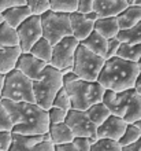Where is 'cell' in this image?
Wrapping results in <instances>:
<instances>
[{
	"label": "cell",
	"mask_w": 141,
	"mask_h": 151,
	"mask_svg": "<svg viewBox=\"0 0 141 151\" xmlns=\"http://www.w3.org/2000/svg\"><path fill=\"white\" fill-rule=\"evenodd\" d=\"M47 111H48L49 124H59V122H64L69 110H64L62 107H56V106H51Z\"/></svg>",
	"instance_id": "34"
},
{
	"label": "cell",
	"mask_w": 141,
	"mask_h": 151,
	"mask_svg": "<svg viewBox=\"0 0 141 151\" xmlns=\"http://www.w3.org/2000/svg\"><path fill=\"white\" fill-rule=\"evenodd\" d=\"M19 4H26V0H0V12L14 6H19Z\"/></svg>",
	"instance_id": "39"
},
{
	"label": "cell",
	"mask_w": 141,
	"mask_h": 151,
	"mask_svg": "<svg viewBox=\"0 0 141 151\" xmlns=\"http://www.w3.org/2000/svg\"><path fill=\"white\" fill-rule=\"evenodd\" d=\"M118 39L121 43H129V44H140L141 43V21L133 25L132 28L121 29L118 33Z\"/></svg>",
	"instance_id": "26"
},
{
	"label": "cell",
	"mask_w": 141,
	"mask_h": 151,
	"mask_svg": "<svg viewBox=\"0 0 141 151\" xmlns=\"http://www.w3.org/2000/svg\"><path fill=\"white\" fill-rule=\"evenodd\" d=\"M84 14H85V17L90 21H96L100 18V15H99L96 11H93V10H92V11H88V12H84Z\"/></svg>",
	"instance_id": "43"
},
{
	"label": "cell",
	"mask_w": 141,
	"mask_h": 151,
	"mask_svg": "<svg viewBox=\"0 0 141 151\" xmlns=\"http://www.w3.org/2000/svg\"><path fill=\"white\" fill-rule=\"evenodd\" d=\"M79 45V40L75 39L73 35L63 37L60 41L54 44L52 47V58L49 65L54 68L63 70L66 68H70L74 63L75 50Z\"/></svg>",
	"instance_id": "9"
},
{
	"label": "cell",
	"mask_w": 141,
	"mask_h": 151,
	"mask_svg": "<svg viewBox=\"0 0 141 151\" xmlns=\"http://www.w3.org/2000/svg\"><path fill=\"white\" fill-rule=\"evenodd\" d=\"M63 85L64 84H63L62 72L48 63L47 68L44 69L41 78L33 81L36 103L48 110L52 106V102L55 99L56 93Z\"/></svg>",
	"instance_id": "5"
},
{
	"label": "cell",
	"mask_w": 141,
	"mask_h": 151,
	"mask_svg": "<svg viewBox=\"0 0 141 151\" xmlns=\"http://www.w3.org/2000/svg\"><path fill=\"white\" fill-rule=\"evenodd\" d=\"M49 136L54 144H62L67 142H73L74 140V133L70 129V127L66 122H59V124H49Z\"/></svg>",
	"instance_id": "21"
},
{
	"label": "cell",
	"mask_w": 141,
	"mask_h": 151,
	"mask_svg": "<svg viewBox=\"0 0 141 151\" xmlns=\"http://www.w3.org/2000/svg\"><path fill=\"white\" fill-rule=\"evenodd\" d=\"M78 74L74 72V69L73 70H70V72H66L63 73V84H69L71 83V81H75V80H78Z\"/></svg>",
	"instance_id": "41"
},
{
	"label": "cell",
	"mask_w": 141,
	"mask_h": 151,
	"mask_svg": "<svg viewBox=\"0 0 141 151\" xmlns=\"http://www.w3.org/2000/svg\"><path fill=\"white\" fill-rule=\"evenodd\" d=\"M137 65H138V69H140V72H141V58L137 60Z\"/></svg>",
	"instance_id": "46"
},
{
	"label": "cell",
	"mask_w": 141,
	"mask_h": 151,
	"mask_svg": "<svg viewBox=\"0 0 141 151\" xmlns=\"http://www.w3.org/2000/svg\"><path fill=\"white\" fill-rule=\"evenodd\" d=\"M121 45V40L118 37H112V39H108V45H107V54H106V59L111 58V56H115L118 52V48Z\"/></svg>",
	"instance_id": "37"
},
{
	"label": "cell",
	"mask_w": 141,
	"mask_h": 151,
	"mask_svg": "<svg viewBox=\"0 0 141 151\" xmlns=\"http://www.w3.org/2000/svg\"><path fill=\"white\" fill-rule=\"evenodd\" d=\"M16 32L19 37V47L22 52H29L36 41H39L43 37L41 15L31 14L16 28Z\"/></svg>",
	"instance_id": "10"
},
{
	"label": "cell",
	"mask_w": 141,
	"mask_h": 151,
	"mask_svg": "<svg viewBox=\"0 0 141 151\" xmlns=\"http://www.w3.org/2000/svg\"><path fill=\"white\" fill-rule=\"evenodd\" d=\"M134 88H136V91L138 92L141 95V72H140V74H138V77H137V80H136V84H134Z\"/></svg>",
	"instance_id": "44"
},
{
	"label": "cell",
	"mask_w": 141,
	"mask_h": 151,
	"mask_svg": "<svg viewBox=\"0 0 141 151\" xmlns=\"http://www.w3.org/2000/svg\"><path fill=\"white\" fill-rule=\"evenodd\" d=\"M134 4H138V6H141V0H134Z\"/></svg>",
	"instance_id": "47"
},
{
	"label": "cell",
	"mask_w": 141,
	"mask_h": 151,
	"mask_svg": "<svg viewBox=\"0 0 141 151\" xmlns=\"http://www.w3.org/2000/svg\"><path fill=\"white\" fill-rule=\"evenodd\" d=\"M52 47H54V45L43 36L39 41H36L34 45L31 47V50L29 52H31L34 56H37L40 59L45 60L47 63H49V62H51V58H52Z\"/></svg>",
	"instance_id": "25"
},
{
	"label": "cell",
	"mask_w": 141,
	"mask_h": 151,
	"mask_svg": "<svg viewBox=\"0 0 141 151\" xmlns=\"http://www.w3.org/2000/svg\"><path fill=\"white\" fill-rule=\"evenodd\" d=\"M47 65L48 63L45 60L34 56L31 52H21L19 58L16 60L15 68L19 69L21 72L28 76L29 78L36 81V80L41 78L44 69L47 68Z\"/></svg>",
	"instance_id": "13"
},
{
	"label": "cell",
	"mask_w": 141,
	"mask_h": 151,
	"mask_svg": "<svg viewBox=\"0 0 141 151\" xmlns=\"http://www.w3.org/2000/svg\"><path fill=\"white\" fill-rule=\"evenodd\" d=\"M94 137H89V136H75L73 143L75 144V147L78 151H90L92 144L94 143Z\"/></svg>",
	"instance_id": "35"
},
{
	"label": "cell",
	"mask_w": 141,
	"mask_h": 151,
	"mask_svg": "<svg viewBox=\"0 0 141 151\" xmlns=\"http://www.w3.org/2000/svg\"><path fill=\"white\" fill-rule=\"evenodd\" d=\"M118 56H121L126 60L137 62L141 58V43L140 44H129V43H121L117 52Z\"/></svg>",
	"instance_id": "27"
},
{
	"label": "cell",
	"mask_w": 141,
	"mask_h": 151,
	"mask_svg": "<svg viewBox=\"0 0 141 151\" xmlns=\"http://www.w3.org/2000/svg\"><path fill=\"white\" fill-rule=\"evenodd\" d=\"M30 7L28 4H19V6H14V7H10L7 10H4L1 12L3 15V21H6L7 24H10L14 28H18L22 22H24L26 18L31 15Z\"/></svg>",
	"instance_id": "17"
},
{
	"label": "cell",
	"mask_w": 141,
	"mask_h": 151,
	"mask_svg": "<svg viewBox=\"0 0 141 151\" xmlns=\"http://www.w3.org/2000/svg\"><path fill=\"white\" fill-rule=\"evenodd\" d=\"M118 24L121 29L132 28L133 25L141 21V6L138 4H129L125 10H122L117 15Z\"/></svg>",
	"instance_id": "19"
},
{
	"label": "cell",
	"mask_w": 141,
	"mask_h": 151,
	"mask_svg": "<svg viewBox=\"0 0 141 151\" xmlns=\"http://www.w3.org/2000/svg\"><path fill=\"white\" fill-rule=\"evenodd\" d=\"M31 151H55V144H54V142L51 140L49 132L45 133V137H44L40 143L36 144Z\"/></svg>",
	"instance_id": "36"
},
{
	"label": "cell",
	"mask_w": 141,
	"mask_h": 151,
	"mask_svg": "<svg viewBox=\"0 0 141 151\" xmlns=\"http://www.w3.org/2000/svg\"><path fill=\"white\" fill-rule=\"evenodd\" d=\"M4 78H6V74L0 73V98H1V92H3V87H4Z\"/></svg>",
	"instance_id": "45"
},
{
	"label": "cell",
	"mask_w": 141,
	"mask_h": 151,
	"mask_svg": "<svg viewBox=\"0 0 141 151\" xmlns=\"http://www.w3.org/2000/svg\"><path fill=\"white\" fill-rule=\"evenodd\" d=\"M94 30H97L106 39H112L118 36L121 28L117 17H100L99 19L94 21Z\"/></svg>",
	"instance_id": "20"
},
{
	"label": "cell",
	"mask_w": 141,
	"mask_h": 151,
	"mask_svg": "<svg viewBox=\"0 0 141 151\" xmlns=\"http://www.w3.org/2000/svg\"><path fill=\"white\" fill-rule=\"evenodd\" d=\"M41 25H43V36L54 45L66 36L73 35L70 24V14L63 11L47 10L41 14Z\"/></svg>",
	"instance_id": "8"
},
{
	"label": "cell",
	"mask_w": 141,
	"mask_h": 151,
	"mask_svg": "<svg viewBox=\"0 0 141 151\" xmlns=\"http://www.w3.org/2000/svg\"><path fill=\"white\" fill-rule=\"evenodd\" d=\"M86 113H88V115H89V118L92 119L97 127L99 125H102V124L111 115V110L108 109V106H107L103 100L102 102H97V103L92 104L89 109H86Z\"/></svg>",
	"instance_id": "24"
},
{
	"label": "cell",
	"mask_w": 141,
	"mask_h": 151,
	"mask_svg": "<svg viewBox=\"0 0 141 151\" xmlns=\"http://www.w3.org/2000/svg\"><path fill=\"white\" fill-rule=\"evenodd\" d=\"M11 131H0V151H10Z\"/></svg>",
	"instance_id": "38"
},
{
	"label": "cell",
	"mask_w": 141,
	"mask_h": 151,
	"mask_svg": "<svg viewBox=\"0 0 141 151\" xmlns=\"http://www.w3.org/2000/svg\"><path fill=\"white\" fill-rule=\"evenodd\" d=\"M79 0H51V10L63 12H73L78 10Z\"/></svg>",
	"instance_id": "30"
},
{
	"label": "cell",
	"mask_w": 141,
	"mask_h": 151,
	"mask_svg": "<svg viewBox=\"0 0 141 151\" xmlns=\"http://www.w3.org/2000/svg\"><path fill=\"white\" fill-rule=\"evenodd\" d=\"M26 4L30 7L33 14L41 15L51 8V0H26Z\"/></svg>",
	"instance_id": "33"
},
{
	"label": "cell",
	"mask_w": 141,
	"mask_h": 151,
	"mask_svg": "<svg viewBox=\"0 0 141 151\" xmlns=\"http://www.w3.org/2000/svg\"><path fill=\"white\" fill-rule=\"evenodd\" d=\"M129 6L127 0H79L78 11H96L100 17H117Z\"/></svg>",
	"instance_id": "12"
},
{
	"label": "cell",
	"mask_w": 141,
	"mask_h": 151,
	"mask_svg": "<svg viewBox=\"0 0 141 151\" xmlns=\"http://www.w3.org/2000/svg\"><path fill=\"white\" fill-rule=\"evenodd\" d=\"M127 122L119 115L111 114L108 118L97 127V139L99 137H110V139L118 140L121 139L123 133H125Z\"/></svg>",
	"instance_id": "14"
},
{
	"label": "cell",
	"mask_w": 141,
	"mask_h": 151,
	"mask_svg": "<svg viewBox=\"0 0 141 151\" xmlns=\"http://www.w3.org/2000/svg\"><path fill=\"white\" fill-rule=\"evenodd\" d=\"M10 111L12 118V131L24 135H44L49 131V118L45 109L36 102H14L0 99Z\"/></svg>",
	"instance_id": "1"
},
{
	"label": "cell",
	"mask_w": 141,
	"mask_h": 151,
	"mask_svg": "<svg viewBox=\"0 0 141 151\" xmlns=\"http://www.w3.org/2000/svg\"><path fill=\"white\" fill-rule=\"evenodd\" d=\"M140 136H141V128L137 124H127V128H126L123 136L119 139V143H121L122 147H125V146L134 143Z\"/></svg>",
	"instance_id": "29"
},
{
	"label": "cell",
	"mask_w": 141,
	"mask_h": 151,
	"mask_svg": "<svg viewBox=\"0 0 141 151\" xmlns=\"http://www.w3.org/2000/svg\"><path fill=\"white\" fill-rule=\"evenodd\" d=\"M52 106L62 107V109H64V110H70L71 109V99H70V96H69V93H67V89L64 88V85H63V87L59 89L58 93H56L55 99L52 102Z\"/></svg>",
	"instance_id": "31"
},
{
	"label": "cell",
	"mask_w": 141,
	"mask_h": 151,
	"mask_svg": "<svg viewBox=\"0 0 141 151\" xmlns=\"http://www.w3.org/2000/svg\"><path fill=\"white\" fill-rule=\"evenodd\" d=\"M0 45L1 47H15V45H19V37H18L16 28L7 24L6 21H3L0 24Z\"/></svg>",
	"instance_id": "23"
},
{
	"label": "cell",
	"mask_w": 141,
	"mask_h": 151,
	"mask_svg": "<svg viewBox=\"0 0 141 151\" xmlns=\"http://www.w3.org/2000/svg\"><path fill=\"white\" fill-rule=\"evenodd\" d=\"M64 88L71 99V109L75 110H86L92 104L102 102L106 92V88L99 81H89L82 78L64 84Z\"/></svg>",
	"instance_id": "4"
},
{
	"label": "cell",
	"mask_w": 141,
	"mask_h": 151,
	"mask_svg": "<svg viewBox=\"0 0 141 151\" xmlns=\"http://www.w3.org/2000/svg\"><path fill=\"white\" fill-rule=\"evenodd\" d=\"M79 43L85 45L86 48H89L90 51H93L94 54H99L106 58V54H107V45H108V39L100 35L97 30H92L89 36L86 37L85 40L79 41Z\"/></svg>",
	"instance_id": "22"
},
{
	"label": "cell",
	"mask_w": 141,
	"mask_h": 151,
	"mask_svg": "<svg viewBox=\"0 0 141 151\" xmlns=\"http://www.w3.org/2000/svg\"><path fill=\"white\" fill-rule=\"evenodd\" d=\"M55 151H78V150H77V147H75V144L73 142H67V143L56 144Z\"/></svg>",
	"instance_id": "40"
},
{
	"label": "cell",
	"mask_w": 141,
	"mask_h": 151,
	"mask_svg": "<svg viewBox=\"0 0 141 151\" xmlns=\"http://www.w3.org/2000/svg\"><path fill=\"white\" fill-rule=\"evenodd\" d=\"M64 122L70 127L74 136H89L97 139V125L89 118L86 110L70 109L67 111Z\"/></svg>",
	"instance_id": "11"
},
{
	"label": "cell",
	"mask_w": 141,
	"mask_h": 151,
	"mask_svg": "<svg viewBox=\"0 0 141 151\" xmlns=\"http://www.w3.org/2000/svg\"><path fill=\"white\" fill-rule=\"evenodd\" d=\"M127 3H129V4H134V0H127Z\"/></svg>",
	"instance_id": "49"
},
{
	"label": "cell",
	"mask_w": 141,
	"mask_h": 151,
	"mask_svg": "<svg viewBox=\"0 0 141 151\" xmlns=\"http://www.w3.org/2000/svg\"><path fill=\"white\" fill-rule=\"evenodd\" d=\"M0 99H10L14 102H36L33 80L24 74L19 69L14 68L6 74Z\"/></svg>",
	"instance_id": "6"
},
{
	"label": "cell",
	"mask_w": 141,
	"mask_h": 151,
	"mask_svg": "<svg viewBox=\"0 0 141 151\" xmlns=\"http://www.w3.org/2000/svg\"><path fill=\"white\" fill-rule=\"evenodd\" d=\"M12 127H14V124H12L10 111L0 100V131H12Z\"/></svg>",
	"instance_id": "32"
},
{
	"label": "cell",
	"mask_w": 141,
	"mask_h": 151,
	"mask_svg": "<svg viewBox=\"0 0 141 151\" xmlns=\"http://www.w3.org/2000/svg\"><path fill=\"white\" fill-rule=\"evenodd\" d=\"M138 74H140V69L137 62L126 60L115 55L106 59V63L99 74L97 81L106 89L119 92L129 88H134Z\"/></svg>",
	"instance_id": "2"
},
{
	"label": "cell",
	"mask_w": 141,
	"mask_h": 151,
	"mask_svg": "<svg viewBox=\"0 0 141 151\" xmlns=\"http://www.w3.org/2000/svg\"><path fill=\"white\" fill-rule=\"evenodd\" d=\"M3 22V15H1V12H0V24Z\"/></svg>",
	"instance_id": "48"
},
{
	"label": "cell",
	"mask_w": 141,
	"mask_h": 151,
	"mask_svg": "<svg viewBox=\"0 0 141 151\" xmlns=\"http://www.w3.org/2000/svg\"><path fill=\"white\" fill-rule=\"evenodd\" d=\"M122 151H141V136L134 142V143L122 147Z\"/></svg>",
	"instance_id": "42"
},
{
	"label": "cell",
	"mask_w": 141,
	"mask_h": 151,
	"mask_svg": "<svg viewBox=\"0 0 141 151\" xmlns=\"http://www.w3.org/2000/svg\"><path fill=\"white\" fill-rule=\"evenodd\" d=\"M70 24L73 36L78 39L79 41L85 40L92 33V30H94V21L88 19L85 14L78 10L70 12Z\"/></svg>",
	"instance_id": "15"
},
{
	"label": "cell",
	"mask_w": 141,
	"mask_h": 151,
	"mask_svg": "<svg viewBox=\"0 0 141 151\" xmlns=\"http://www.w3.org/2000/svg\"><path fill=\"white\" fill-rule=\"evenodd\" d=\"M45 137L44 135H24L11 132V146L10 151H31L37 143Z\"/></svg>",
	"instance_id": "16"
},
{
	"label": "cell",
	"mask_w": 141,
	"mask_h": 151,
	"mask_svg": "<svg viewBox=\"0 0 141 151\" xmlns=\"http://www.w3.org/2000/svg\"><path fill=\"white\" fill-rule=\"evenodd\" d=\"M90 151H122V146L118 140L110 137H99L92 144Z\"/></svg>",
	"instance_id": "28"
},
{
	"label": "cell",
	"mask_w": 141,
	"mask_h": 151,
	"mask_svg": "<svg viewBox=\"0 0 141 151\" xmlns=\"http://www.w3.org/2000/svg\"><path fill=\"white\" fill-rule=\"evenodd\" d=\"M136 124H137L138 127H140V128H141V119H140V121H137V122H136Z\"/></svg>",
	"instance_id": "50"
},
{
	"label": "cell",
	"mask_w": 141,
	"mask_h": 151,
	"mask_svg": "<svg viewBox=\"0 0 141 151\" xmlns=\"http://www.w3.org/2000/svg\"><path fill=\"white\" fill-rule=\"evenodd\" d=\"M103 102L108 106L111 114L119 115L127 124H136L141 119V95L136 88L119 92L106 89Z\"/></svg>",
	"instance_id": "3"
},
{
	"label": "cell",
	"mask_w": 141,
	"mask_h": 151,
	"mask_svg": "<svg viewBox=\"0 0 141 151\" xmlns=\"http://www.w3.org/2000/svg\"><path fill=\"white\" fill-rule=\"evenodd\" d=\"M104 63H106L104 56L94 54L93 51H90L89 48H86L79 43V45L75 50L74 63H73V69L78 74L79 78L97 81Z\"/></svg>",
	"instance_id": "7"
},
{
	"label": "cell",
	"mask_w": 141,
	"mask_h": 151,
	"mask_svg": "<svg viewBox=\"0 0 141 151\" xmlns=\"http://www.w3.org/2000/svg\"><path fill=\"white\" fill-rule=\"evenodd\" d=\"M21 52L22 50L19 45H15V47H1L0 45V73L7 74L10 70L15 68Z\"/></svg>",
	"instance_id": "18"
}]
</instances>
